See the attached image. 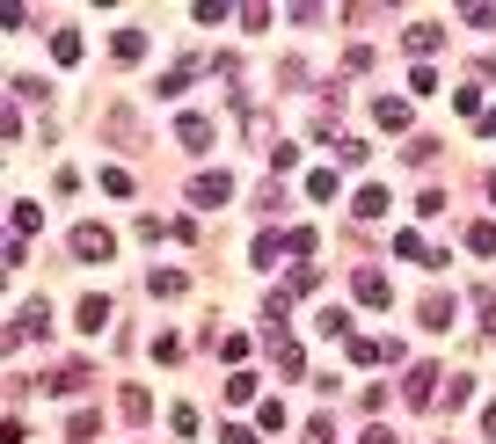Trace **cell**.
<instances>
[{
	"label": "cell",
	"instance_id": "obj_1",
	"mask_svg": "<svg viewBox=\"0 0 496 444\" xmlns=\"http://www.w3.org/2000/svg\"><path fill=\"white\" fill-rule=\"evenodd\" d=\"M66 248H74V262H109V255H117L109 226H74V234H66Z\"/></svg>",
	"mask_w": 496,
	"mask_h": 444
},
{
	"label": "cell",
	"instance_id": "obj_2",
	"mask_svg": "<svg viewBox=\"0 0 496 444\" xmlns=\"http://www.w3.org/2000/svg\"><path fill=\"white\" fill-rule=\"evenodd\" d=\"M81 386H88V364H59V371H44V379H37V394L66 401V394H81Z\"/></svg>",
	"mask_w": 496,
	"mask_h": 444
},
{
	"label": "cell",
	"instance_id": "obj_3",
	"mask_svg": "<svg viewBox=\"0 0 496 444\" xmlns=\"http://www.w3.org/2000/svg\"><path fill=\"white\" fill-rule=\"evenodd\" d=\"M44 336H51V306H44V299H30V306L15 313V343H44Z\"/></svg>",
	"mask_w": 496,
	"mask_h": 444
},
{
	"label": "cell",
	"instance_id": "obj_4",
	"mask_svg": "<svg viewBox=\"0 0 496 444\" xmlns=\"http://www.w3.org/2000/svg\"><path fill=\"white\" fill-rule=\"evenodd\" d=\"M402 401H409V408H431V401H438V371H431V364H416V371L402 379Z\"/></svg>",
	"mask_w": 496,
	"mask_h": 444
},
{
	"label": "cell",
	"instance_id": "obj_5",
	"mask_svg": "<svg viewBox=\"0 0 496 444\" xmlns=\"http://www.w3.org/2000/svg\"><path fill=\"white\" fill-rule=\"evenodd\" d=\"M227 197H234V175H219V168H204L190 183V204H227Z\"/></svg>",
	"mask_w": 496,
	"mask_h": 444
},
{
	"label": "cell",
	"instance_id": "obj_6",
	"mask_svg": "<svg viewBox=\"0 0 496 444\" xmlns=\"http://www.w3.org/2000/svg\"><path fill=\"white\" fill-rule=\"evenodd\" d=\"M351 292H358V306H387V299H395L379 269H351Z\"/></svg>",
	"mask_w": 496,
	"mask_h": 444
},
{
	"label": "cell",
	"instance_id": "obj_7",
	"mask_svg": "<svg viewBox=\"0 0 496 444\" xmlns=\"http://www.w3.org/2000/svg\"><path fill=\"white\" fill-rule=\"evenodd\" d=\"M372 124H379V132H409V102H402V95H379V102H372Z\"/></svg>",
	"mask_w": 496,
	"mask_h": 444
},
{
	"label": "cell",
	"instance_id": "obj_8",
	"mask_svg": "<svg viewBox=\"0 0 496 444\" xmlns=\"http://www.w3.org/2000/svg\"><path fill=\"white\" fill-rule=\"evenodd\" d=\"M176 139H183L190 153H204V146H212V117H197V109H183V117H176Z\"/></svg>",
	"mask_w": 496,
	"mask_h": 444
},
{
	"label": "cell",
	"instance_id": "obj_9",
	"mask_svg": "<svg viewBox=\"0 0 496 444\" xmlns=\"http://www.w3.org/2000/svg\"><path fill=\"white\" fill-rule=\"evenodd\" d=\"M109 59H117V66H139V59H146V30H117V37H109Z\"/></svg>",
	"mask_w": 496,
	"mask_h": 444
},
{
	"label": "cell",
	"instance_id": "obj_10",
	"mask_svg": "<svg viewBox=\"0 0 496 444\" xmlns=\"http://www.w3.org/2000/svg\"><path fill=\"white\" fill-rule=\"evenodd\" d=\"M74 328H88V336H95V328H109V299H102V292H88V299L74 306Z\"/></svg>",
	"mask_w": 496,
	"mask_h": 444
},
{
	"label": "cell",
	"instance_id": "obj_11",
	"mask_svg": "<svg viewBox=\"0 0 496 444\" xmlns=\"http://www.w3.org/2000/svg\"><path fill=\"white\" fill-rule=\"evenodd\" d=\"M270 350H278V371H285V379H307V357H300L292 336H270Z\"/></svg>",
	"mask_w": 496,
	"mask_h": 444
},
{
	"label": "cell",
	"instance_id": "obj_12",
	"mask_svg": "<svg viewBox=\"0 0 496 444\" xmlns=\"http://www.w3.org/2000/svg\"><path fill=\"white\" fill-rule=\"evenodd\" d=\"M438 44H446V30H438V22H416V30H409V59H431Z\"/></svg>",
	"mask_w": 496,
	"mask_h": 444
},
{
	"label": "cell",
	"instance_id": "obj_13",
	"mask_svg": "<svg viewBox=\"0 0 496 444\" xmlns=\"http://www.w3.org/2000/svg\"><path fill=\"white\" fill-rule=\"evenodd\" d=\"M423 328H431V336H446V328H453V299H446V292L423 299Z\"/></svg>",
	"mask_w": 496,
	"mask_h": 444
},
{
	"label": "cell",
	"instance_id": "obj_14",
	"mask_svg": "<svg viewBox=\"0 0 496 444\" xmlns=\"http://www.w3.org/2000/svg\"><path fill=\"white\" fill-rule=\"evenodd\" d=\"M248 255H256V269H270V262L292 255V248H285V234H256V248H248Z\"/></svg>",
	"mask_w": 496,
	"mask_h": 444
},
{
	"label": "cell",
	"instance_id": "obj_15",
	"mask_svg": "<svg viewBox=\"0 0 496 444\" xmlns=\"http://www.w3.org/2000/svg\"><path fill=\"white\" fill-rule=\"evenodd\" d=\"M197 73H204V66H197V59H183V66H169V73H161V95H183V88H190V81H197Z\"/></svg>",
	"mask_w": 496,
	"mask_h": 444
},
{
	"label": "cell",
	"instance_id": "obj_16",
	"mask_svg": "<svg viewBox=\"0 0 496 444\" xmlns=\"http://www.w3.org/2000/svg\"><path fill=\"white\" fill-rule=\"evenodd\" d=\"M227 401H234V408H248V401H256V371H248V364L227 379Z\"/></svg>",
	"mask_w": 496,
	"mask_h": 444
},
{
	"label": "cell",
	"instance_id": "obj_17",
	"mask_svg": "<svg viewBox=\"0 0 496 444\" xmlns=\"http://www.w3.org/2000/svg\"><path fill=\"white\" fill-rule=\"evenodd\" d=\"M379 357H402V350H395V343H358V336H351V364H379Z\"/></svg>",
	"mask_w": 496,
	"mask_h": 444
},
{
	"label": "cell",
	"instance_id": "obj_18",
	"mask_svg": "<svg viewBox=\"0 0 496 444\" xmlns=\"http://www.w3.org/2000/svg\"><path fill=\"white\" fill-rule=\"evenodd\" d=\"M467 255H496V226H489V218H474V226H467Z\"/></svg>",
	"mask_w": 496,
	"mask_h": 444
},
{
	"label": "cell",
	"instance_id": "obj_19",
	"mask_svg": "<svg viewBox=\"0 0 496 444\" xmlns=\"http://www.w3.org/2000/svg\"><path fill=\"white\" fill-rule=\"evenodd\" d=\"M379 211H387V190L365 183V190H358V218H379Z\"/></svg>",
	"mask_w": 496,
	"mask_h": 444
},
{
	"label": "cell",
	"instance_id": "obj_20",
	"mask_svg": "<svg viewBox=\"0 0 496 444\" xmlns=\"http://www.w3.org/2000/svg\"><path fill=\"white\" fill-rule=\"evenodd\" d=\"M146 285H153V299H176V292H183V269H153Z\"/></svg>",
	"mask_w": 496,
	"mask_h": 444
},
{
	"label": "cell",
	"instance_id": "obj_21",
	"mask_svg": "<svg viewBox=\"0 0 496 444\" xmlns=\"http://www.w3.org/2000/svg\"><path fill=\"white\" fill-rule=\"evenodd\" d=\"M169 430H176V437H197V408L176 401V408H169Z\"/></svg>",
	"mask_w": 496,
	"mask_h": 444
},
{
	"label": "cell",
	"instance_id": "obj_22",
	"mask_svg": "<svg viewBox=\"0 0 496 444\" xmlns=\"http://www.w3.org/2000/svg\"><path fill=\"white\" fill-rule=\"evenodd\" d=\"M51 59L74 66V59H81V37H74V30H59V37H51Z\"/></svg>",
	"mask_w": 496,
	"mask_h": 444
},
{
	"label": "cell",
	"instance_id": "obj_23",
	"mask_svg": "<svg viewBox=\"0 0 496 444\" xmlns=\"http://www.w3.org/2000/svg\"><path fill=\"white\" fill-rule=\"evenodd\" d=\"M37 226H44V211H37V204H15V241H30Z\"/></svg>",
	"mask_w": 496,
	"mask_h": 444
},
{
	"label": "cell",
	"instance_id": "obj_24",
	"mask_svg": "<svg viewBox=\"0 0 496 444\" xmlns=\"http://www.w3.org/2000/svg\"><path fill=\"white\" fill-rule=\"evenodd\" d=\"M285 248H292V255H300V262H307V255H314V248H321V241H314V226H292V234H285Z\"/></svg>",
	"mask_w": 496,
	"mask_h": 444
},
{
	"label": "cell",
	"instance_id": "obj_25",
	"mask_svg": "<svg viewBox=\"0 0 496 444\" xmlns=\"http://www.w3.org/2000/svg\"><path fill=\"white\" fill-rule=\"evenodd\" d=\"M95 430H102L95 415H74V423H66V444H95Z\"/></svg>",
	"mask_w": 496,
	"mask_h": 444
},
{
	"label": "cell",
	"instance_id": "obj_26",
	"mask_svg": "<svg viewBox=\"0 0 496 444\" xmlns=\"http://www.w3.org/2000/svg\"><path fill=\"white\" fill-rule=\"evenodd\" d=\"M183 357V336H153V364H176Z\"/></svg>",
	"mask_w": 496,
	"mask_h": 444
},
{
	"label": "cell",
	"instance_id": "obj_27",
	"mask_svg": "<svg viewBox=\"0 0 496 444\" xmlns=\"http://www.w3.org/2000/svg\"><path fill=\"white\" fill-rule=\"evenodd\" d=\"M307 197H321V204H328V197H336V175H328V168H314V175H307Z\"/></svg>",
	"mask_w": 496,
	"mask_h": 444
},
{
	"label": "cell",
	"instance_id": "obj_28",
	"mask_svg": "<svg viewBox=\"0 0 496 444\" xmlns=\"http://www.w3.org/2000/svg\"><path fill=\"white\" fill-rule=\"evenodd\" d=\"M146 408H153V401L139 394V386H125V423H146Z\"/></svg>",
	"mask_w": 496,
	"mask_h": 444
},
{
	"label": "cell",
	"instance_id": "obj_29",
	"mask_svg": "<svg viewBox=\"0 0 496 444\" xmlns=\"http://www.w3.org/2000/svg\"><path fill=\"white\" fill-rule=\"evenodd\" d=\"M474 313H482V328L496 336V292H474Z\"/></svg>",
	"mask_w": 496,
	"mask_h": 444
},
{
	"label": "cell",
	"instance_id": "obj_30",
	"mask_svg": "<svg viewBox=\"0 0 496 444\" xmlns=\"http://www.w3.org/2000/svg\"><path fill=\"white\" fill-rule=\"evenodd\" d=\"M307 444H336V430H328V415H314V423H307Z\"/></svg>",
	"mask_w": 496,
	"mask_h": 444
},
{
	"label": "cell",
	"instance_id": "obj_31",
	"mask_svg": "<svg viewBox=\"0 0 496 444\" xmlns=\"http://www.w3.org/2000/svg\"><path fill=\"white\" fill-rule=\"evenodd\" d=\"M219 444H263L256 430H241V423H227V430H219Z\"/></svg>",
	"mask_w": 496,
	"mask_h": 444
},
{
	"label": "cell",
	"instance_id": "obj_32",
	"mask_svg": "<svg viewBox=\"0 0 496 444\" xmlns=\"http://www.w3.org/2000/svg\"><path fill=\"white\" fill-rule=\"evenodd\" d=\"M365 444H395V430H379V423H372V430H365Z\"/></svg>",
	"mask_w": 496,
	"mask_h": 444
},
{
	"label": "cell",
	"instance_id": "obj_33",
	"mask_svg": "<svg viewBox=\"0 0 496 444\" xmlns=\"http://www.w3.org/2000/svg\"><path fill=\"white\" fill-rule=\"evenodd\" d=\"M482 430H496V401H489V408H482Z\"/></svg>",
	"mask_w": 496,
	"mask_h": 444
},
{
	"label": "cell",
	"instance_id": "obj_34",
	"mask_svg": "<svg viewBox=\"0 0 496 444\" xmlns=\"http://www.w3.org/2000/svg\"><path fill=\"white\" fill-rule=\"evenodd\" d=\"M482 132H496V109H482Z\"/></svg>",
	"mask_w": 496,
	"mask_h": 444
},
{
	"label": "cell",
	"instance_id": "obj_35",
	"mask_svg": "<svg viewBox=\"0 0 496 444\" xmlns=\"http://www.w3.org/2000/svg\"><path fill=\"white\" fill-rule=\"evenodd\" d=\"M489 197H496V175H489Z\"/></svg>",
	"mask_w": 496,
	"mask_h": 444
}]
</instances>
